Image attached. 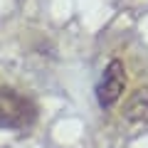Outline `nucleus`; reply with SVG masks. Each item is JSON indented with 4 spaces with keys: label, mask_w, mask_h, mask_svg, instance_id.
<instances>
[{
    "label": "nucleus",
    "mask_w": 148,
    "mask_h": 148,
    "mask_svg": "<svg viewBox=\"0 0 148 148\" xmlns=\"http://www.w3.org/2000/svg\"><path fill=\"white\" fill-rule=\"evenodd\" d=\"M37 111L30 99L15 89H0V126L3 128H27L35 121Z\"/></svg>",
    "instance_id": "1"
},
{
    "label": "nucleus",
    "mask_w": 148,
    "mask_h": 148,
    "mask_svg": "<svg viewBox=\"0 0 148 148\" xmlns=\"http://www.w3.org/2000/svg\"><path fill=\"white\" fill-rule=\"evenodd\" d=\"M123 91H126V67L121 59H111L101 74L99 86H96V99L101 106L109 109L123 96Z\"/></svg>",
    "instance_id": "2"
},
{
    "label": "nucleus",
    "mask_w": 148,
    "mask_h": 148,
    "mask_svg": "<svg viewBox=\"0 0 148 148\" xmlns=\"http://www.w3.org/2000/svg\"><path fill=\"white\" fill-rule=\"evenodd\" d=\"M126 119L133 123H148V94H138L136 99L128 104Z\"/></svg>",
    "instance_id": "3"
}]
</instances>
